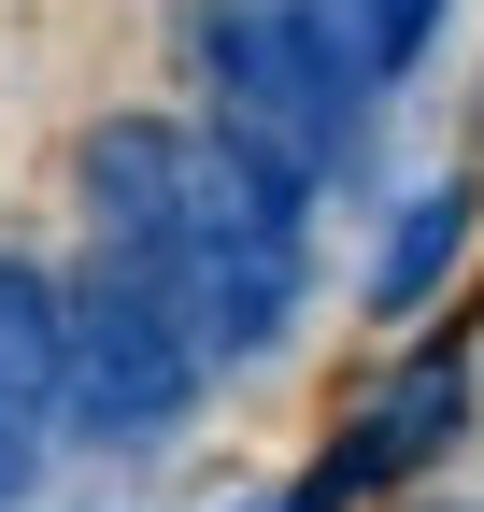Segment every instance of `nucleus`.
Returning <instances> with one entry per match:
<instances>
[{
	"label": "nucleus",
	"mask_w": 484,
	"mask_h": 512,
	"mask_svg": "<svg viewBox=\"0 0 484 512\" xmlns=\"http://www.w3.org/2000/svg\"><path fill=\"white\" fill-rule=\"evenodd\" d=\"M171 43L200 72V114L242 128L299 185H356L385 143V72L356 57L328 0H171Z\"/></svg>",
	"instance_id": "obj_1"
},
{
	"label": "nucleus",
	"mask_w": 484,
	"mask_h": 512,
	"mask_svg": "<svg viewBox=\"0 0 484 512\" xmlns=\"http://www.w3.org/2000/svg\"><path fill=\"white\" fill-rule=\"evenodd\" d=\"M171 299L200 313V356L242 370L299 328V285H314V185L285 157H257L242 128H186V185H171V242H157Z\"/></svg>",
	"instance_id": "obj_2"
},
{
	"label": "nucleus",
	"mask_w": 484,
	"mask_h": 512,
	"mask_svg": "<svg viewBox=\"0 0 484 512\" xmlns=\"http://www.w3.org/2000/svg\"><path fill=\"white\" fill-rule=\"evenodd\" d=\"M72 285V399H57V427H86V441H171L200 413V313L171 299V271H143V256H114L86 242V271H57Z\"/></svg>",
	"instance_id": "obj_3"
},
{
	"label": "nucleus",
	"mask_w": 484,
	"mask_h": 512,
	"mask_svg": "<svg viewBox=\"0 0 484 512\" xmlns=\"http://www.w3.org/2000/svg\"><path fill=\"white\" fill-rule=\"evenodd\" d=\"M456 427H470V356H456V342H428V356H399L371 399L342 413V441H328L314 470H328L342 498H371V484H399V470H428Z\"/></svg>",
	"instance_id": "obj_4"
},
{
	"label": "nucleus",
	"mask_w": 484,
	"mask_h": 512,
	"mask_svg": "<svg viewBox=\"0 0 484 512\" xmlns=\"http://www.w3.org/2000/svg\"><path fill=\"white\" fill-rule=\"evenodd\" d=\"M57 399H72V285L43 256H0V498L29 484Z\"/></svg>",
	"instance_id": "obj_5"
},
{
	"label": "nucleus",
	"mask_w": 484,
	"mask_h": 512,
	"mask_svg": "<svg viewBox=\"0 0 484 512\" xmlns=\"http://www.w3.org/2000/svg\"><path fill=\"white\" fill-rule=\"evenodd\" d=\"M456 242H470V185H413L399 228H385V256H371V313H428L442 271H456Z\"/></svg>",
	"instance_id": "obj_6"
},
{
	"label": "nucleus",
	"mask_w": 484,
	"mask_h": 512,
	"mask_svg": "<svg viewBox=\"0 0 484 512\" xmlns=\"http://www.w3.org/2000/svg\"><path fill=\"white\" fill-rule=\"evenodd\" d=\"M328 15H342V29H356V57L399 86L413 57H428V29H442V0H328Z\"/></svg>",
	"instance_id": "obj_7"
},
{
	"label": "nucleus",
	"mask_w": 484,
	"mask_h": 512,
	"mask_svg": "<svg viewBox=\"0 0 484 512\" xmlns=\"http://www.w3.org/2000/svg\"><path fill=\"white\" fill-rule=\"evenodd\" d=\"M271 512H342V484H328V470H299V484H285Z\"/></svg>",
	"instance_id": "obj_8"
}]
</instances>
